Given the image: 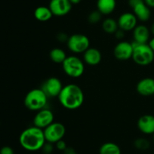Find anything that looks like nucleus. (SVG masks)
I'll use <instances>...</instances> for the list:
<instances>
[{
  "instance_id": "1a4fd4ad",
  "label": "nucleus",
  "mask_w": 154,
  "mask_h": 154,
  "mask_svg": "<svg viewBox=\"0 0 154 154\" xmlns=\"http://www.w3.org/2000/svg\"><path fill=\"white\" fill-rule=\"evenodd\" d=\"M54 115L51 110L44 108L38 111L33 119V125L35 126L45 129V128L54 122Z\"/></svg>"
},
{
  "instance_id": "412c9836",
  "label": "nucleus",
  "mask_w": 154,
  "mask_h": 154,
  "mask_svg": "<svg viewBox=\"0 0 154 154\" xmlns=\"http://www.w3.org/2000/svg\"><path fill=\"white\" fill-rule=\"evenodd\" d=\"M66 57V52L60 48H53L50 52V58L56 63H63Z\"/></svg>"
},
{
  "instance_id": "cd10ccee",
  "label": "nucleus",
  "mask_w": 154,
  "mask_h": 154,
  "mask_svg": "<svg viewBox=\"0 0 154 154\" xmlns=\"http://www.w3.org/2000/svg\"><path fill=\"white\" fill-rule=\"evenodd\" d=\"M57 39H58V40L61 42H67L68 39H69V37L67 36V34L65 33H58L57 36Z\"/></svg>"
},
{
  "instance_id": "a211bd4d",
  "label": "nucleus",
  "mask_w": 154,
  "mask_h": 154,
  "mask_svg": "<svg viewBox=\"0 0 154 154\" xmlns=\"http://www.w3.org/2000/svg\"><path fill=\"white\" fill-rule=\"evenodd\" d=\"M116 5V0H98L97 10L104 15L110 14L114 11Z\"/></svg>"
},
{
  "instance_id": "f257e3e1",
  "label": "nucleus",
  "mask_w": 154,
  "mask_h": 154,
  "mask_svg": "<svg viewBox=\"0 0 154 154\" xmlns=\"http://www.w3.org/2000/svg\"><path fill=\"white\" fill-rule=\"evenodd\" d=\"M20 146L29 152L40 150L46 142L44 130L38 127H29L22 131L19 137Z\"/></svg>"
},
{
  "instance_id": "f8f14e48",
  "label": "nucleus",
  "mask_w": 154,
  "mask_h": 154,
  "mask_svg": "<svg viewBox=\"0 0 154 154\" xmlns=\"http://www.w3.org/2000/svg\"><path fill=\"white\" fill-rule=\"evenodd\" d=\"M137 21L138 19L134 13L126 12L120 15L117 23H118L119 28L123 30V31L127 32L133 30L136 27Z\"/></svg>"
},
{
  "instance_id": "7c9ffc66",
  "label": "nucleus",
  "mask_w": 154,
  "mask_h": 154,
  "mask_svg": "<svg viewBox=\"0 0 154 154\" xmlns=\"http://www.w3.org/2000/svg\"><path fill=\"white\" fill-rule=\"evenodd\" d=\"M63 154H78L76 150L72 147H67L63 152Z\"/></svg>"
},
{
  "instance_id": "c9c22d12",
  "label": "nucleus",
  "mask_w": 154,
  "mask_h": 154,
  "mask_svg": "<svg viewBox=\"0 0 154 154\" xmlns=\"http://www.w3.org/2000/svg\"><path fill=\"white\" fill-rule=\"evenodd\" d=\"M153 142H154V134H153Z\"/></svg>"
},
{
  "instance_id": "c85d7f7f",
  "label": "nucleus",
  "mask_w": 154,
  "mask_h": 154,
  "mask_svg": "<svg viewBox=\"0 0 154 154\" xmlns=\"http://www.w3.org/2000/svg\"><path fill=\"white\" fill-rule=\"evenodd\" d=\"M124 32L125 31H123V30H121V29L119 28L118 30H117V31H116V33H115L116 38H117V39H123V38L124 37Z\"/></svg>"
},
{
  "instance_id": "39448f33",
  "label": "nucleus",
  "mask_w": 154,
  "mask_h": 154,
  "mask_svg": "<svg viewBox=\"0 0 154 154\" xmlns=\"http://www.w3.org/2000/svg\"><path fill=\"white\" fill-rule=\"evenodd\" d=\"M63 69L65 73L72 78H78L84 72V61L77 56H69L63 63Z\"/></svg>"
},
{
  "instance_id": "4be33fe9",
  "label": "nucleus",
  "mask_w": 154,
  "mask_h": 154,
  "mask_svg": "<svg viewBox=\"0 0 154 154\" xmlns=\"http://www.w3.org/2000/svg\"><path fill=\"white\" fill-rule=\"evenodd\" d=\"M102 29L107 33H115L116 31L119 29L118 23L113 18H107L102 22Z\"/></svg>"
},
{
  "instance_id": "423d86ee",
  "label": "nucleus",
  "mask_w": 154,
  "mask_h": 154,
  "mask_svg": "<svg viewBox=\"0 0 154 154\" xmlns=\"http://www.w3.org/2000/svg\"><path fill=\"white\" fill-rule=\"evenodd\" d=\"M90 39L86 35L76 33L69 36L67 46L71 51L76 54L84 53L90 48Z\"/></svg>"
},
{
  "instance_id": "473e14b6",
  "label": "nucleus",
  "mask_w": 154,
  "mask_h": 154,
  "mask_svg": "<svg viewBox=\"0 0 154 154\" xmlns=\"http://www.w3.org/2000/svg\"><path fill=\"white\" fill-rule=\"evenodd\" d=\"M148 45H149V46L150 47V48H151V49L154 51V37L152 38V39L149 41Z\"/></svg>"
},
{
  "instance_id": "f03ea898",
  "label": "nucleus",
  "mask_w": 154,
  "mask_h": 154,
  "mask_svg": "<svg viewBox=\"0 0 154 154\" xmlns=\"http://www.w3.org/2000/svg\"><path fill=\"white\" fill-rule=\"evenodd\" d=\"M58 99L64 108L70 110H77L84 104V91L78 85L68 84L63 86Z\"/></svg>"
},
{
  "instance_id": "e433bc0d",
  "label": "nucleus",
  "mask_w": 154,
  "mask_h": 154,
  "mask_svg": "<svg viewBox=\"0 0 154 154\" xmlns=\"http://www.w3.org/2000/svg\"><path fill=\"white\" fill-rule=\"evenodd\" d=\"M153 96H154V95H153Z\"/></svg>"
},
{
  "instance_id": "9b49d317",
  "label": "nucleus",
  "mask_w": 154,
  "mask_h": 154,
  "mask_svg": "<svg viewBox=\"0 0 154 154\" xmlns=\"http://www.w3.org/2000/svg\"><path fill=\"white\" fill-rule=\"evenodd\" d=\"M72 4L69 0H51L49 8L54 16L66 15L72 10Z\"/></svg>"
},
{
  "instance_id": "393cba45",
  "label": "nucleus",
  "mask_w": 154,
  "mask_h": 154,
  "mask_svg": "<svg viewBox=\"0 0 154 154\" xmlns=\"http://www.w3.org/2000/svg\"><path fill=\"white\" fill-rule=\"evenodd\" d=\"M54 149V143H50V142H45L43 147L42 148V150L43 154H51Z\"/></svg>"
},
{
  "instance_id": "aec40b11",
  "label": "nucleus",
  "mask_w": 154,
  "mask_h": 154,
  "mask_svg": "<svg viewBox=\"0 0 154 154\" xmlns=\"http://www.w3.org/2000/svg\"><path fill=\"white\" fill-rule=\"evenodd\" d=\"M99 154H121V149L117 143L107 142L100 146Z\"/></svg>"
},
{
  "instance_id": "72a5a7b5",
  "label": "nucleus",
  "mask_w": 154,
  "mask_h": 154,
  "mask_svg": "<svg viewBox=\"0 0 154 154\" xmlns=\"http://www.w3.org/2000/svg\"><path fill=\"white\" fill-rule=\"evenodd\" d=\"M72 5H77L81 2V0H69Z\"/></svg>"
},
{
  "instance_id": "bb28decb",
  "label": "nucleus",
  "mask_w": 154,
  "mask_h": 154,
  "mask_svg": "<svg viewBox=\"0 0 154 154\" xmlns=\"http://www.w3.org/2000/svg\"><path fill=\"white\" fill-rule=\"evenodd\" d=\"M0 154H14V152L11 146H5L0 149Z\"/></svg>"
},
{
  "instance_id": "f3484780",
  "label": "nucleus",
  "mask_w": 154,
  "mask_h": 154,
  "mask_svg": "<svg viewBox=\"0 0 154 154\" xmlns=\"http://www.w3.org/2000/svg\"><path fill=\"white\" fill-rule=\"evenodd\" d=\"M132 9L134 11V14L136 16L137 19L139 20V21L145 22L150 18L151 11H150V7H148L146 5L144 1L137 5Z\"/></svg>"
},
{
  "instance_id": "f704fd0d",
  "label": "nucleus",
  "mask_w": 154,
  "mask_h": 154,
  "mask_svg": "<svg viewBox=\"0 0 154 154\" xmlns=\"http://www.w3.org/2000/svg\"><path fill=\"white\" fill-rule=\"evenodd\" d=\"M150 32H151L152 34L154 35V23L153 24H152L151 27H150Z\"/></svg>"
},
{
  "instance_id": "4468645a",
  "label": "nucleus",
  "mask_w": 154,
  "mask_h": 154,
  "mask_svg": "<svg viewBox=\"0 0 154 154\" xmlns=\"http://www.w3.org/2000/svg\"><path fill=\"white\" fill-rule=\"evenodd\" d=\"M138 128L144 134H154V116L152 115H144L138 121Z\"/></svg>"
},
{
  "instance_id": "5701e85b",
  "label": "nucleus",
  "mask_w": 154,
  "mask_h": 154,
  "mask_svg": "<svg viewBox=\"0 0 154 154\" xmlns=\"http://www.w3.org/2000/svg\"><path fill=\"white\" fill-rule=\"evenodd\" d=\"M134 146L139 150H147L150 148V143L147 139L144 138V137H139L135 140Z\"/></svg>"
},
{
  "instance_id": "9d476101",
  "label": "nucleus",
  "mask_w": 154,
  "mask_h": 154,
  "mask_svg": "<svg viewBox=\"0 0 154 154\" xmlns=\"http://www.w3.org/2000/svg\"><path fill=\"white\" fill-rule=\"evenodd\" d=\"M114 57L119 60H127L132 58L133 54V45L132 42H120L114 49Z\"/></svg>"
},
{
  "instance_id": "2f4dec72",
  "label": "nucleus",
  "mask_w": 154,
  "mask_h": 154,
  "mask_svg": "<svg viewBox=\"0 0 154 154\" xmlns=\"http://www.w3.org/2000/svg\"><path fill=\"white\" fill-rule=\"evenodd\" d=\"M144 1L148 7L154 8V0H144Z\"/></svg>"
},
{
  "instance_id": "2eb2a0df",
  "label": "nucleus",
  "mask_w": 154,
  "mask_h": 154,
  "mask_svg": "<svg viewBox=\"0 0 154 154\" xmlns=\"http://www.w3.org/2000/svg\"><path fill=\"white\" fill-rule=\"evenodd\" d=\"M150 31L145 25H137L133 30L134 42L138 44H147L150 39Z\"/></svg>"
},
{
  "instance_id": "7ed1b4c3",
  "label": "nucleus",
  "mask_w": 154,
  "mask_h": 154,
  "mask_svg": "<svg viewBox=\"0 0 154 154\" xmlns=\"http://www.w3.org/2000/svg\"><path fill=\"white\" fill-rule=\"evenodd\" d=\"M48 96L42 88H34L26 94L24 104L28 110L39 111L45 108L48 104Z\"/></svg>"
},
{
  "instance_id": "ddd939ff",
  "label": "nucleus",
  "mask_w": 154,
  "mask_h": 154,
  "mask_svg": "<svg viewBox=\"0 0 154 154\" xmlns=\"http://www.w3.org/2000/svg\"><path fill=\"white\" fill-rule=\"evenodd\" d=\"M136 90L141 96L154 95V79L147 77L140 80L136 85Z\"/></svg>"
},
{
  "instance_id": "dca6fc26",
  "label": "nucleus",
  "mask_w": 154,
  "mask_h": 154,
  "mask_svg": "<svg viewBox=\"0 0 154 154\" xmlns=\"http://www.w3.org/2000/svg\"><path fill=\"white\" fill-rule=\"evenodd\" d=\"M84 60L87 64L90 66L98 65L102 60V54L96 48H89L84 52Z\"/></svg>"
},
{
  "instance_id": "6e6552de",
  "label": "nucleus",
  "mask_w": 154,
  "mask_h": 154,
  "mask_svg": "<svg viewBox=\"0 0 154 154\" xmlns=\"http://www.w3.org/2000/svg\"><path fill=\"white\" fill-rule=\"evenodd\" d=\"M62 82L57 77H50L42 85L41 88L44 91L48 98H58L63 89Z\"/></svg>"
},
{
  "instance_id": "b1692460",
  "label": "nucleus",
  "mask_w": 154,
  "mask_h": 154,
  "mask_svg": "<svg viewBox=\"0 0 154 154\" xmlns=\"http://www.w3.org/2000/svg\"><path fill=\"white\" fill-rule=\"evenodd\" d=\"M102 14L99 12V11H93L89 14L88 16V21L91 24H96L100 22L102 20Z\"/></svg>"
},
{
  "instance_id": "a878e982",
  "label": "nucleus",
  "mask_w": 154,
  "mask_h": 154,
  "mask_svg": "<svg viewBox=\"0 0 154 154\" xmlns=\"http://www.w3.org/2000/svg\"><path fill=\"white\" fill-rule=\"evenodd\" d=\"M55 147L57 148L58 150H60V151H64L65 149H66V148L68 147L67 145H66V143L64 141V140L62 139V140H59V141H57V143H55Z\"/></svg>"
},
{
  "instance_id": "c756f323",
  "label": "nucleus",
  "mask_w": 154,
  "mask_h": 154,
  "mask_svg": "<svg viewBox=\"0 0 154 154\" xmlns=\"http://www.w3.org/2000/svg\"><path fill=\"white\" fill-rule=\"evenodd\" d=\"M142 2H144V0H129V5L132 8H133L135 6H136L137 5Z\"/></svg>"
},
{
  "instance_id": "20e7f679",
  "label": "nucleus",
  "mask_w": 154,
  "mask_h": 154,
  "mask_svg": "<svg viewBox=\"0 0 154 154\" xmlns=\"http://www.w3.org/2000/svg\"><path fill=\"white\" fill-rule=\"evenodd\" d=\"M133 45L132 57L135 63L140 66H147L154 60V51L150 48L148 44H138L132 42Z\"/></svg>"
},
{
  "instance_id": "6ab92c4d",
  "label": "nucleus",
  "mask_w": 154,
  "mask_h": 154,
  "mask_svg": "<svg viewBox=\"0 0 154 154\" xmlns=\"http://www.w3.org/2000/svg\"><path fill=\"white\" fill-rule=\"evenodd\" d=\"M34 16L36 20L41 22H46L51 20L54 16L52 11L49 7L46 6H39L35 10Z\"/></svg>"
},
{
  "instance_id": "0eeeda50",
  "label": "nucleus",
  "mask_w": 154,
  "mask_h": 154,
  "mask_svg": "<svg viewBox=\"0 0 154 154\" xmlns=\"http://www.w3.org/2000/svg\"><path fill=\"white\" fill-rule=\"evenodd\" d=\"M66 131V127L63 124L54 122L44 129L45 140L47 142L56 143L64 137Z\"/></svg>"
}]
</instances>
